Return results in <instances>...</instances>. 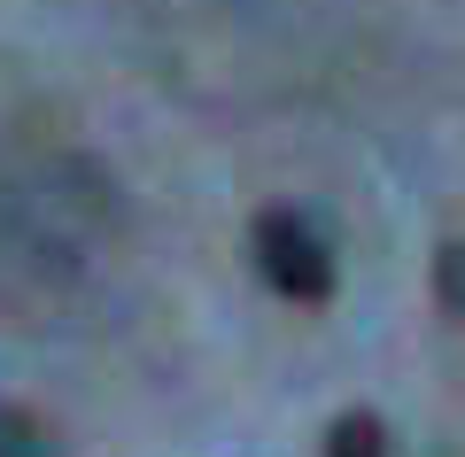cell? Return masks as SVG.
<instances>
[{
	"mask_svg": "<svg viewBox=\"0 0 465 457\" xmlns=\"http://www.w3.org/2000/svg\"><path fill=\"white\" fill-rule=\"evenodd\" d=\"M249 248H256V272H264L287 303H326V294H333V248L318 241L311 217L264 210L256 233H249Z\"/></svg>",
	"mask_w": 465,
	"mask_h": 457,
	"instance_id": "6da1fadb",
	"label": "cell"
},
{
	"mask_svg": "<svg viewBox=\"0 0 465 457\" xmlns=\"http://www.w3.org/2000/svg\"><path fill=\"white\" fill-rule=\"evenodd\" d=\"M326 457H388V426L372 411H341L326 426Z\"/></svg>",
	"mask_w": 465,
	"mask_h": 457,
	"instance_id": "7a4b0ae2",
	"label": "cell"
},
{
	"mask_svg": "<svg viewBox=\"0 0 465 457\" xmlns=\"http://www.w3.org/2000/svg\"><path fill=\"white\" fill-rule=\"evenodd\" d=\"M0 457H54V442H47V426H39L32 411L0 403Z\"/></svg>",
	"mask_w": 465,
	"mask_h": 457,
	"instance_id": "3957f363",
	"label": "cell"
},
{
	"mask_svg": "<svg viewBox=\"0 0 465 457\" xmlns=\"http://www.w3.org/2000/svg\"><path fill=\"white\" fill-rule=\"evenodd\" d=\"M434 294H442V311L465 318V241H450L442 256H434Z\"/></svg>",
	"mask_w": 465,
	"mask_h": 457,
	"instance_id": "277c9868",
	"label": "cell"
}]
</instances>
